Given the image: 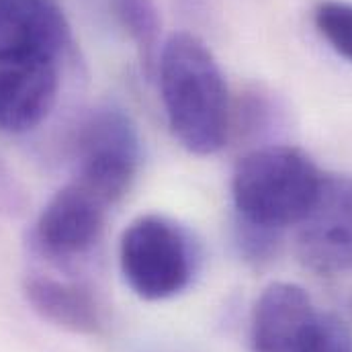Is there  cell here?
<instances>
[{
	"instance_id": "1",
	"label": "cell",
	"mask_w": 352,
	"mask_h": 352,
	"mask_svg": "<svg viewBox=\"0 0 352 352\" xmlns=\"http://www.w3.org/2000/svg\"><path fill=\"white\" fill-rule=\"evenodd\" d=\"M160 96L176 142L195 156H213L230 140L232 102L221 66L192 33H175L162 45Z\"/></svg>"
},
{
	"instance_id": "13",
	"label": "cell",
	"mask_w": 352,
	"mask_h": 352,
	"mask_svg": "<svg viewBox=\"0 0 352 352\" xmlns=\"http://www.w3.org/2000/svg\"><path fill=\"white\" fill-rule=\"evenodd\" d=\"M283 234L285 232H280V230L264 228V226L252 223L248 219L234 215L232 244H234L238 256L254 268L268 266L278 256L280 246H283Z\"/></svg>"
},
{
	"instance_id": "10",
	"label": "cell",
	"mask_w": 352,
	"mask_h": 352,
	"mask_svg": "<svg viewBox=\"0 0 352 352\" xmlns=\"http://www.w3.org/2000/svg\"><path fill=\"white\" fill-rule=\"evenodd\" d=\"M23 293L31 309L45 322L74 332L96 334L102 326V314L92 291L72 280L31 274L25 278Z\"/></svg>"
},
{
	"instance_id": "2",
	"label": "cell",
	"mask_w": 352,
	"mask_h": 352,
	"mask_svg": "<svg viewBox=\"0 0 352 352\" xmlns=\"http://www.w3.org/2000/svg\"><path fill=\"white\" fill-rule=\"evenodd\" d=\"M324 178L309 154L295 146H256L234 168V211L242 219L285 232L307 217Z\"/></svg>"
},
{
	"instance_id": "8",
	"label": "cell",
	"mask_w": 352,
	"mask_h": 352,
	"mask_svg": "<svg viewBox=\"0 0 352 352\" xmlns=\"http://www.w3.org/2000/svg\"><path fill=\"white\" fill-rule=\"evenodd\" d=\"M72 45L64 10L54 0H0V54L62 60Z\"/></svg>"
},
{
	"instance_id": "6",
	"label": "cell",
	"mask_w": 352,
	"mask_h": 352,
	"mask_svg": "<svg viewBox=\"0 0 352 352\" xmlns=\"http://www.w3.org/2000/svg\"><path fill=\"white\" fill-rule=\"evenodd\" d=\"M295 252L322 276L352 270V176L324 178L316 205L299 223Z\"/></svg>"
},
{
	"instance_id": "12",
	"label": "cell",
	"mask_w": 352,
	"mask_h": 352,
	"mask_svg": "<svg viewBox=\"0 0 352 352\" xmlns=\"http://www.w3.org/2000/svg\"><path fill=\"white\" fill-rule=\"evenodd\" d=\"M111 12L138 47L148 74L156 70L160 56L162 16L154 0H109Z\"/></svg>"
},
{
	"instance_id": "7",
	"label": "cell",
	"mask_w": 352,
	"mask_h": 352,
	"mask_svg": "<svg viewBox=\"0 0 352 352\" xmlns=\"http://www.w3.org/2000/svg\"><path fill=\"white\" fill-rule=\"evenodd\" d=\"M60 90V62L31 54H0V127L27 133L52 113Z\"/></svg>"
},
{
	"instance_id": "14",
	"label": "cell",
	"mask_w": 352,
	"mask_h": 352,
	"mask_svg": "<svg viewBox=\"0 0 352 352\" xmlns=\"http://www.w3.org/2000/svg\"><path fill=\"white\" fill-rule=\"evenodd\" d=\"M293 352H352V330L338 316L318 309Z\"/></svg>"
},
{
	"instance_id": "5",
	"label": "cell",
	"mask_w": 352,
	"mask_h": 352,
	"mask_svg": "<svg viewBox=\"0 0 352 352\" xmlns=\"http://www.w3.org/2000/svg\"><path fill=\"white\" fill-rule=\"evenodd\" d=\"M111 205L78 180L62 186L41 209L35 230V248L52 263H72L98 244Z\"/></svg>"
},
{
	"instance_id": "15",
	"label": "cell",
	"mask_w": 352,
	"mask_h": 352,
	"mask_svg": "<svg viewBox=\"0 0 352 352\" xmlns=\"http://www.w3.org/2000/svg\"><path fill=\"white\" fill-rule=\"evenodd\" d=\"M314 23L328 45L352 64V2L326 0L316 8Z\"/></svg>"
},
{
	"instance_id": "9",
	"label": "cell",
	"mask_w": 352,
	"mask_h": 352,
	"mask_svg": "<svg viewBox=\"0 0 352 352\" xmlns=\"http://www.w3.org/2000/svg\"><path fill=\"white\" fill-rule=\"evenodd\" d=\"M316 311L303 287L295 283L268 285L252 311V351L293 352Z\"/></svg>"
},
{
	"instance_id": "11",
	"label": "cell",
	"mask_w": 352,
	"mask_h": 352,
	"mask_svg": "<svg viewBox=\"0 0 352 352\" xmlns=\"http://www.w3.org/2000/svg\"><path fill=\"white\" fill-rule=\"evenodd\" d=\"M285 107L270 90L248 88L232 107L230 135L234 133L246 144L266 146L285 127Z\"/></svg>"
},
{
	"instance_id": "3",
	"label": "cell",
	"mask_w": 352,
	"mask_h": 352,
	"mask_svg": "<svg viewBox=\"0 0 352 352\" xmlns=\"http://www.w3.org/2000/svg\"><path fill=\"white\" fill-rule=\"evenodd\" d=\"M199 263V246L190 232L166 215H142L121 236V274L144 301H166L186 291Z\"/></svg>"
},
{
	"instance_id": "4",
	"label": "cell",
	"mask_w": 352,
	"mask_h": 352,
	"mask_svg": "<svg viewBox=\"0 0 352 352\" xmlns=\"http://www.w3.org/2000/svg\"><path fill=\"white\" fill-rule=\"evenodd\" d=\"M76 178L111 207L131 188L142 166V138L127 111L104 104L90 111L76 133Z\"/></svg>"
}]
</instances>
